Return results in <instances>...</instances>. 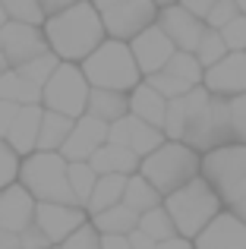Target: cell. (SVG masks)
I'll use <instances>...</instances> for the list:
<instances>
[{"label": "cell", "mask_w": 246, "mask_h": 249, "mask_svg": "<svg viewBox=\"0 0 246 249\" xmlns=\"http://www.w3.org/2000/svg\"><path fill=\"white\" fill-rule=\"evenodd\" d=\"M6 10V19L13 22H29V25H44V10L38 0H0Z\"/></svg>", "instance_id": "cell-33"}, {"label": "cell", "mask_w": 246, "mask_h": 249, "mask_svg": "<svg viewBox=\"0 0 246 249\" xmlns=\"http://www.w3.org/2000/svg\"><path fill=\"white\" fill-rule=\"evenodd\" d=\"M202 85L211 95H221V98L246 95V51H230L224 60L209 67Z\"/></svg>", "instance_id": "cell-14"}, {"label": "cell", "mask_w": 246, "mask_h": 249, "mask_svg": "<svg viewBox=\"0 0 246 249\" xmlns=\"http://www.w3.org/2000/svg\"><path fill=\"white\" fill-rule=\"evenodd\" d=\"M92 3H95V10H107V6H117V3H126V0H92Z\"/></svg>", "instance_id": "cell-48"}, {"label": "cell", "mask_w": 246, "mask_h": 249, "mask_svg": "<svg viewBox=\"0 0 246 249\" xmlns=\"http://www.w3.org/2000/svg\"><path fill=\"white\" fill-rule=\"evenodd\" d=\"M237 16H240V10H237V3H234V0H218V3L209 10V16H205L202 22H205V29L221 32L224 25H228L230 19H237Z\"/></svg>", "instance_id": "cell-36"}, {"label": "cell", "mask_w": 246, "mask_h": 249, "mask_svg": "<svg viewBox=\"0 0 246 249\" xmlns=\"http://www.w3.org/2000/svg\"><path fill=\"white\" fill-rule=\"evenodd\" d=\"M70 161L60 152H32L19 164V183L35 196V202H63L76 205L73 189L67 180Z\"/></svg>", "instance_id": "cell-7"}, {"label": "cell", "mask_w": 246, "mask_h": 249, "mask_svg": "<svg viewBox=\"0 0 246 249\" xmlns=\"http://www.w3.org/2000/svg\"><path fill=\"white\" fill-rule=\"evenodd\" d=\"M73 117L44 110L41 114V129H38V148L35 152H60V145L67 142V136L73 133Z\"/></svg>", "instance_id": "cell-24"}, {"label": "cell", "mask_w": 246, "mask_h": 249, "mask_svg": "<svg viewBox=\"0 0 246 249\" xmlns=\"http://www.w3.org/2000/svg\"><path fill=\"white\" fill-rule=\"evenodd\" d=\"M57 67H60V57H57L54 51H44L41 57H35V60L22 63V67H16V70H19V73H22L32 85H38V89H41V85L48 82L51 76H54Z\"/></svg>", "instance_id": "cell-32"}, {"label": "cell", "mask_w": 246, "mask_h": 249, "mask_svg": "<svg viewBox=\"0 0 246 249\" xmlns=\"http://www.w3.org/2000/svg\"><path fill=\"white\" fill-rule=\"evenodd\" d=\"M215 3H218V0H180V6H183V10H190L193 16H199V19L209 16V10Z\"/></svg>", "instance_id": "cell-41"}, {"label": "cell", "mask_w": 246, "mask_h": 249, "mask_svg": "<svg viewBox=\"0 0 246 249\" xmlns=\"http://www.w3.org/2000/svg\"><path fill=\"white\" fill-rule=\"evenodd\" d=\"M0 249H22V243H19V233L0 231Z\"/></svg>", "instance_id": "cell-47"}, {"label": "cell", "mask_w": 246, "mask_h": 249, "mask_svg": "<svg viewBox=\"0 0 246 249\" xmlns=\"http://www.w3.org/2000/svg\"><path fill=\"white\" fill-rule=\"evenodd\" d=\"M158 25L161 32H164L167 38L174 41V48L177 51H196L199 38H202L205 32V22L199 16H193L190 10H183V6H161L158 10Z\"/></svg>", "instance_id": "cell-16"}, {"label": "cell", "mask_w": 246, "mask_h": 249, "mask_svg": "<svg viewBox=\"0 0 246 249\" xmlns=\"http://www.w3.org/2000/svg\"><path fill=\"white\" fill-rule=\"evenodd\" d=\"M101 249H129V237H117V233H105V237H101Z\"/></svg>", "instance_id": "cell-45"}, {"label": "cell", "mask_w": 246, "mask_h": 249, "mask_svg": "<svg viewBox=\"0 0 246 249\" xmlns=\"http://www.w3.org/2000/svg\"><path fill=\"white\" fill-rule=\"evenodd\" d=\"M221 38H224V44H228V51H246V16L243 13L224 25Z\"/></svg>", "instance_id": "cell-39"}, {"label": "cell", "mask_w": 246, "mask_h": 249, "mask_svg": "<svg viewBox=\"0 0 246 249\" xmlns=\"http://www.w3.org/2000/svg\"><path fill=\"white\" fill-rule=\"evenodd\" d=\"M205 183L218 193L224 208H234L237 202L246 199V142H230L218 145L202 155V170Z\"/></svg>", "instance_id": "cell-6"}, {"label": "cell", "mask_w": 246, "mask_h": 249, "mask_svg": "<svg viewBox=\"0 0 246 249\" xmlns=\"http://www.w3.org/2000/svg\"><path fill=\"white\" fill-rule=\"evenodd\" d=\"M38 3H41L44 16H54V13H63V10H67V6L79 3V0H38Z\"/></svg>", "instance_id": "cell-43"}, {"label": "cell", "mask_w": 246, "mask_h": 249, "mask_svg": "<svg viewBox=\"0 0 246 249\" xmlns=\"http://www.w3.org/2000/svg\"><path fill=\"white\" fill-rule=\"evenodd\" d=\"M101 22H105L107 38L133 41L139 32L158 22V6H155V0H126V3L101 10Z\"/></svg>", "instance_id": "cell-9"}, {"label": "cell", "mask_w": 246, "mask_h": 249, "mask_svg": "<svg viewBox=\"0 0 246 249\" xmlns=\"http://www.w3.org/2000/svg\"><path fill=\"white\" fill-rule=\"evenodd\" d=\"M67 180H70V189H73V199L79 208L88 205V199H92V189L95 183H98V174L92 170L88 161H70L67 167Z\"/></svg>", "instance_id": "cell-28"}, {"label": "cell", "mask_w": 246, "mask_h": 249, "mask_svg": "<svg viewBox=\"0 0 246 249\" xmlns=\"http://www.w3.org/2000/svg\"><path fill=\"white\" fill-rule=\"evenodd\" d=\"M228 212H234L237 218H240L243 224H246V199H243V202H237V205H234V208H228Z\"/></svg>", "instance_id": "cell-49"}, {"label": "cell", "mask_w": 246, "mask_h": 249, "mask_svg": "<svg viewBox=\"0 0 246 249\" xmlns=\"http://www.w3.org/2000/svg\"><path fill=\"white\" fill-rule=\"evenodd\" d=\"M16 110H19L16 104H10V101H3V98H0V139H6V129H10Z\"/></svg>", "instance_id": "cell-42"}, {"label": "cell", "mask_w": 246, "mask_h": 249, "mask_svg": "<svg viewBox=\"0 0 246 249\" xmlns=\"http://www.w3.org/2000/svg\"><path fill=\"white\" fill-rule=\"evenodd\" d=\"M88 164H92L95 174H123V177H133L139 174V164L142 158L136 152H129V148L123 145H111V142H105V145L98 148V152L88 158Z\"/></svg>", "instance_id": "cell-20"}, {"label": "cell", "mask_w": 246, "mask_h": 249, "mask_svg": "<svg viewBox=\"0 0 246 249\" xmlns=\"http://www.w3.org/2000/svg\"><path fill=\"white\" fill-rule=\"evenodd\" d=\"M202 170V155L196 148H190L186 142L164 139L152 155H145L139 164V174L158 189L161 196H171L174 189L186 186L190 180H196Z\"/></svg>", "instance_id": "cell-3"}, {"label": "cell", "mask_w": 246, "mask_h": 249, "mask_svg": "<svg viewBox=\"0 0 246 249\" xmlns=\"http://www.w3.org/2000/svg\"><path fill=\"white\" fill-rule=\"evenodd\" d=\"M164 202V196L152 186L142 174H133L126 177V189H123V205H129L133 212H148V208H158Z\"/></svg>", "instance_id": "cell-27"}, {"label": "cell", "mask_w": 246, "mask_h": 249, "mask_svg": "<svg viewBox=\"0 0 246 249\" xmlns=\"http://www.w3.org/2000/svg\"><path fill=\"white\" fill-rule=\"evenodd\" d=\"M86 114L111 126V123H117L129 114V95L126 91H111V89H92Z\"/></svg>", "instance_id": "cell-22"}, {"label": "cell", "mask_w": 246, "mask_h": 249, "mask_svg": "<svg viewBox=\"0 0 246 249\" xmlns=\"http://www.w3.org/2000/svg\"><path fill=\"white\" fill-rule=\"evenodd\" d=\"M88 221V212L79 205H63V202H38L35 208V227L48 237L51 246H60L67 237H73Z\"/></svg>", "instance_id": "cell-11"}, {"label": "cell", "mask_w": 246, "mask_h": 249, "mask_svg": "<svg viewBox=\"0 0 246 249\" xmlns=\"http://www.w3.org/2000/svg\"><path fill=\"white\" fill-rule=\"evenodd\" d=\"M164 136L167 139H177V142H186L199 155L211 152L218 145H230L234 133H230L228 98L211 95L205 85H196L183 98L167 101Z\"/></svg>", "instance_id": "cell-1"}, {"label": "cell", "mask_w": 246, "mask_h": 249, "mask_svg": "<svg viewBox=\"0 0 246 249\" xmlns=\"http://www.w3.org/2000/svg\"><path fill=\"white\" fill-rule=\"evenodd\" d=\"M230 107V133H234V142H246V95L228 98Z\"/></svg>", "instance_id": "cell-38"}, {"label": "cell", "mask_w": 246, "mask_h": 249, "mask_svg": "<svg viewBox=\"0 0 246 249\" xmlns=\"http://www.w3.org/2000/svg\"><path fill=\"white\" fill-rule=\"evenodd\" d=\"M180 3V0H155V6H158V10H161V6H177Z\"/></svg>", "instance_id": "cell-51"}, {"label": "cell", "mask_w": 246, "mask_h": 249, "mask_svg": "<svg viewBox=\"0 0 246 249\" xmlns=\"http://www.w3.org/2000/svg\"><path fill=\"white\" fill-rule=\"evenodd\" d=\"M0 98L10 104H16V107H25V104H41V89L38 85H32L25 79L19 70H6L3 76H0Z\"/></svg>", "instance_id": "cell-25"}, {"label": "cell", "mask_w": 246, "mask_h": 249, "mask_svg": "<svg viewBox=\"0 0 246 249\" xmlns=\"http://www.w3.org/2000/svg\"><path fill=\"white\" fill-rule=\"evenodd\" d=\"M193 54H196L199 67H202V70H209V67H215L218 60H224V57H228L230 51H228V44H224L221 32H215V29H205Z\"/></svg>", "instance_id": "cell-31"}, {"label": "cell", "mask_w": 246, "mask_h": 249, "mask_svg": "<svg viewBox=\"0 0 246 249\" xmlns=\"http://www.w3.org/2000/svg\"><path fill=\"white\" fill-rule=\"evenodd\" d=\"M129 51H133L136 57V67H139L142 79H148V76L161 73V70L167 67V60H171L174 54H177V48H174V41L161 32V25H148L145 32H139V35L129 41Z\"/></svg>", "instance_id": "cell-12"}, {"label": "cell", "mask_w": 246, "mask_h": 249, "mask_svg": "<svg viewBox=\"0 0 246 249\" xmlns=\"http://www.w3.org/2000/svg\"><path fill=\"white\" fill-rule=\"evenodd\" d=\"M6 70H10V60H6V57H3V51H0V76H3Z\"/></svg>", "instance_id": "cell-50"}, {"label": "cell", "mask_w": 246, "mask_h": 249, "mask_svg": "<svg viewBox=\"0 0 246 249\" xmlns=\"http://www.w3.org/2000/svg\"><path fill=\"white\" fill-rule=\"evenodd\" d=\"M139 231L145 233V237H152L155 243H164V240L177 237V231H174V221H171V214H167L164 205L142 212V214H139Z\"/></svg>", "instance_id": "cell-29"}, {"label": "cell", "mask_w": 246, "mask_h": 249, "mask_svg": "<svg viewBox=\"0 0 246 249\" xmlns=\"http://www.w3.org/2000/svg\"><path fill=\"white\" fill-rule=\"evenodd\" d=\"M41 114H44L41 104H25V107H19L16 117H13L10 129H6V142H10V148L19 155V158H25V155H32L38 148Z\"/></svg>", "instance_id": "cell-19"}, {"label": "cell", "mask_w": 246, "mask_h": 249, "mask_svg": "<svg viewBox=\"0 0 246 249\" xmlns=\"http://www.w3.org/2000/svg\"><path fill=\"white\" fill-rule=\"evenodd\" d=\"M19 243H22V249H51L48 237H44V233L38 231L35 224H32V227H25V231L19 233Z\"/></svg>", "instance_id": "cell-40"}, {"label": "cell", "mask_w": 246, "mask_h": 249, "mask_svg": "<svg viewBox=\"0 0 246 249\" xmlns=\"http://www.w3.org/2000/svg\"><path fill=\"white\" fill-rule=\"evenodd\" d=\"M79 67L92 89H111V91H126L129 95L142 82L129 41H117V38H105Z\"/></svg>", "instance_id": "cell-4"}, {"label": "cell", "mask_w": 246, "mask_h": 249, "mask_svg": "<svg viewBox=\"0 0 246 249\" xmlns=\"http://www.w3.org/2000/svg\"><path fill=\"white\" fill-rule=\"evenodd\" d=\"M105 142H107V123L82 114L79 120L73 123V133L67 136V142L60 145V155L67 161H88Z\"/></svg>", "instance_id": "cell-18"}, {"label": "cell", "mask_w": 246, "mask_h": 249, "mask_svg": "<svg viewBox=\"0 0 246 249\" xmlns=\"http://www.w3.org/2000/svg\"><path fill=\"white\" fill-rule=\"evenodd\" d=\"M164 139H167L164 129L152 126V123L139 120V117H133V114H126L123 120H117V123H111V126H107V142H111V145L129 148V152H136L139 158L152 155Z\"/></svg>", "instance_id": "cell-13"}, {"label": "cell", "mask_w": 246, "mask_h": 249, "mask_svg": "<svg viewBox=\"0 0 246 249\" xmlns=\"http://www.w3.org/2000/svg\"><path fill=\"white\" fill-rule=\"evenodd\" d=\"M19 164H22V158L10 148L6 139H0V189L19 183Z\"/></svg>", "instance_id": "cell-34"}, {"label": "cell", "mask_w": 246, "mask_h": 249, "mask_svg": "<svg viewBox=\"0 0 246 249\" xmlns=\"http://www.w3.org/2000/svg\"><path fill=\"white\" fill-rule=\"evenodd\" d=\"M164 73H171L174 79L186 82L190 89H196V85H202V79H205V70L199 67L196 54H190V51H177V54H174L171 60H167Z\"/></svg>", "instance_id": "cell-30"}, {"label": "cell", "mask_w": 246, "mask_h": 249, "mask_svg": "<svg viewBox=\"0 0 246 249\" xmlns=\"http://www.w3.org/2000/svg\"><path fill=\"white\" fill-rule=\"evenodd\" d=\"M10 19H6V10H3V3H0V25H6Z\"/></svg>", "instance_id": "cell-52"}, {"label": "cell", "mask_w": 246, "mask_h": 249, "mask_svg": "<svg viewBox=\"0 0 246 249\" xmlns=\"http://www.w3.org/2000/svg\"><path fill=\"white\" fill-rule=\"evenodd\" d=\"M234 3H237V10H240L243 16H246V0H234Z\"/></svg>", "instance_id": "cell-53"}, {"label": "cell", "mask_w": 246, "mask_h": 249, "mask_svg": "<svg viewBox=\"0 0 246 249\" xmlns=\"http://www.w3.org/2000/svg\"><path fill=\"white\" fill-rule=\"evenodd\" d=\"M51 249H60V246H51Z\"/></svg>", "instance_id": "cell-54"}, {"label": "cell", "mask_w": 246, "mask_h": 249, "mask_svg": "<svg viewBox=\"0 0 246 249\" xmlns=\"http://www.w3.org/2000/svg\"><path fill=\"white\" fill-rule=\"evenodd\" d=\"M161 205L167 208V214H171V221H174V231L183 240H196L199 231H205V224L224 208L221 199H218V193L202 177H196V180H190L186 186H180V189H174L171 196H164Z\"/></svg>", "instance_id": "cell-5"}, {"label": "cell", "mask_w": 246, "mask_h": 249, "mask_svg": "<svg viewBox=\"0 0 246 249\" xmlns=\"http://www.w3.org/2000/svg\"><path fill=\"white\" fill-rule=\"evenodd\" d=\"M123 189H126V177L123 174H101L95 189H92V199L86 205L88 218L105 212V208H111V205H117V202H123Z\"/></svg>", "instance_id": "cell-26"}, {"label": "cell", "mask_w": 246, "mask_h": 249, "mask_svg": "<svg viewBox=\"0 0 246 249\" xmlns=\"http://www.w3.org/2000/svg\"><path fill=\"white\" fill-rule=\"evenodd\" d=\"M155 249H193V240H183V237H171L164 243H158Z\"/></svg>", "instance_id": "cell-46"}, {"label": "cell", "mask_w": 246, "mask_h": 249, "mask_svg": "<svg viewBox=\"0 0 246 249\" xmlns=\"http://www.w3.org/2000/svg\"><path fill=\"white\" fill-rule=\"evenodd\" d=\"M193 249H246V224L234 212L221 208L205 224V231H199Z\"/></svg>", "instance_id": "cell-15"}, {"label": "cell", "mask_w": 246, "mask_h": 249, "mask_svg": "<svg viewBox=\"0 0 246 249\" xmlns=\"http://www.w3.org/2000/svg\"><path fill=\"white\" fill-rule=\"evenodd\" d=\"M48 48L60 57L63 63H82L101 41L107 38L101 13L95 10L92 0H79V3L67 6L63 13L44 19L41 25Z\"/></svg>", "instance_id": "cell-2"}, {"label": "cell", "mask_w": 246, "mask_h": 249, "mask_svg": "<svg viewBox=\"0 0 246 249\" xmlns=\"http://www.w3.org/2000/svg\"><path fill=\"white\" fill-rule=\"evenodd\" d=\"M60 249H101V233L92 227V221H86V224H82L73 237L63 240Z\"/></svg>", "instance_id": "cell-37"}, {"label": "cell", "mask_w": 246, "mask_h": 249, "mask_svg": "<svg viewBox=\"0 0 246 249\" xmlns=\"http://www.w3.org/2000/svg\"><path fill=\"white\" fill-rule=\"evenodd\" d=\"M145 82L152 85V89L158 91V95H164L167 101H174V98H183L186 91H190V85L180 82V79H174L171 73H164V70H161V73H155V76H148Z\"/></svg>", "instance_id": "cell-35"}, {"label": "cell", "mask_w": 246, "mask_h": 249, "mask_svg": "<svg viewBox=\"0 0 246 249\" xmlns=\"http://www.w3.org/2000/svg\"><path fill=\"white\" fill-rule=\"evenodd\" d=\"M129 114L139 117V120L152 123V126L164 129V117H167V98L158 95L145 79L129 91Z\"/></svg>", "instance_id": "cell-21"}, {"label": "cell", "mask_w": 246, "mask_h": 249, "mask_svg": "<svg viewBox=\"0 0 246 249\" xmlns=\"http://www.w3.org/2000/svg\"><path fill=\"white\" fill-rule=\"evenodd\" d=\"M35 196L22 186V183H13V186L0 189V231L10 233H22L25 227L35 224Z\"/></svg>", "instance_id": "cell-17"}, {"label": "cell", "mask_w": 246, "mask_h": 249, "mask_svg": "<svg viewBox=\"0 0 246 249\" xmlns=\"http://www.w3.org/2000/svg\"><path fill=\"white\" fill-rule=\"evenodd\" d=\"M88 91H92V85H88L79 63H63L60 60L54 76L41 85V107L79 120L88 107Z\"/></svg>", "instance_id": "cell-8"}, {"label": "cell", "mask_w": 246, "mask_h": 249, "mask_svg": "<svg viewBox=\"0 0 246 249\" xmlns=\"http://www.w3.org/2000/svg\"><path fill=\"white\" fill-rule=\"evenodd\" d=\"M0 51H3V57L10 60V67H22V63L35 60V57H41L48 48V38H44L41 25H29V22H6L0 25Z\"/></svg>", "instance_id": "cell-10"}, {"label": "cell", "mask_w": 246, "mask_h": 249, "mask_svg": "<svg viewBox=\"0 0 246 249\" xmlns=\"http://www.w3.org/2000/svg\"><path fill=\"white\" fill-rule=\"evenodd\" d=\"M158 243H155L152 237H145V233L139 231V227H136L133 233H129V249H155Z\"/></svg>", "instance_id": "cell-44"}, {"label": "cell", "mask_w": 246, "mask_h": 249, "mask_svg": "<svg viewBox=\"0 0 246 249\" xmlns=\"http://www.w3.org/2000/svg\"><path fill=\"white\" fill-rule=\"evenodd\" d=\"M92 227L105 237V233H117V237H129V233L139 227V212H133L129 205H123V202H117V205L105 208V212L92 214Z\"/></svg>", "instance_id": "cell-23"}]
</instances>
